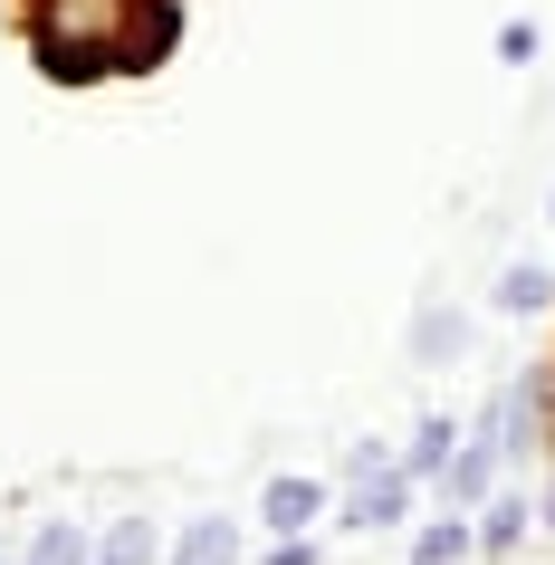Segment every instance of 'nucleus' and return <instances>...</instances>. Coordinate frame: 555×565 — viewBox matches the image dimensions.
Returning <instances> with one entry per match:
<instances>
[{"instance_id":"obj_1","label":"nucleus","mask_w":555,"mask_h":565,"mask_svg":"<svg viewBox=\"0 0 555 565\" xmlns=\"http://www.w3.org/2000/svg\"><path fill=\"white\" fill-rule=\"evenodd\" d=\"M403 518H412V470H403V460H393V470L354 479V499H345V518H335V527L374 536V527H403Z\"/></svg>"},{"instance_id":"obj_2","label":"nucleus","mask_w":555,"mask_h":565,"mask_svg":"<svg viewBox=\"0 0 555 565\" xmlns=\"http://www.w3.org/2000/svg\"><path fill=\"white\" fill-rule=\"evenodd\" d=\"M498 470H508V460H498L489 441H479V431H460V450H450V470H440V499L450 508H479L498 489Z\"/></svg>"},{"instance_id":"obj_3","label":"nucleus","mask_w":555,"mask_h":565,"mask_svg":"<svg viewBox=\"0 0 555 565\" xmlns=\"http://www.w3.org/2000/svg\"><path fill=\"white\" fill-rule=\"evenodd\" d=\"M259 518L278 536H307L325 518V479H307V470H288V479H268V499H259Z\"/></svg>"},{"instance_id":"obj_4","label":"nucleus","mask_w":555,"mask_h":565,"mask_svg":"<svg viewBox=\"0 0 555 565\" xmlns=\"http://www.w3.org/2000/svg\"><path fill=\"white\" fill-rule=\"evenodd\" d=\"M489 307H498V317H546V307H555V268L546 259H508V268H498V288H489Z\"/></svg>"},{"instance_id":"obj_5","label":"nucleus","mask_w":555,"mask_h":565,"mask_svg":"<svg viewBox=\"0 0 555 565\" xmlns=\"http://www.w3.org/2000/svg\"><path fill=\"white\" fill-rule=\"evenodd\" d=\"M469 431H479L498 460H517V450H526V384H498V393H489V413L469 422Z\"/></svg>"},{"instance_id":"obj_6","label":"nucleus","mask_w":555,"mask_h":565,"mask_svg":"<svg viewBox=\"0 0 555 565\" xmlns=\"http://www.w3.org/2000/svg\"><path fill=\"white\" fill-rule=\"evenodd\" d=\"M173 565H239V518H192L173 536Z\"/></svg>"},{"instance_id":"obj_7","label":"nucleus","mask_w":555,"mask_h":565,"mask_svg":"<svg viewBox=\"0 0 555 565\" xmlns=\"http://www.w3.org/2000/svg\"><path fill=\"white\" fill-rule=\"evenodd\" d=\"M460 345H469L460 307H421V317H412V364H440V355H460Z\"/></svg>"},{"instance_id":"obj_8","label":"nucleus","mask_w":555,"mask_h":565,"mask_svg":"<svg viewBox=\"0 0 555 565\" xmlns=\"http://www.w3.org/2000/svg\"><path fill=\"white\" fill-rule=\"evenodd\" d=\"M450 450H460V422H450V413H421V431H412V450H403V470H412V479H440V470H450Z\"/></svg>"},{"instance_id":"obj_9","label":"nucleus","mask_w":555,"mask_h":565,"mask_svg":"<svg viewBox=\"0 0 555 565\" xmlns=\"http://www.w3.org/2000/svg\"><path fill=\"white\" fill-rule=\"evenodd\" d=\"M526 518H536V508H526L517 489H489V499H479V546H489V556H508V546L526 536Z\"/></svg>"},{"instance_id":"obj_10","label":"nucleus","mask_w":555,"mask_h":565,"mask_svg":"<svg viewBox=\"0 0 555 565\" xmlns=\"http://www.w3.org/2000/svg\"><path fill=\"white\" fill-rule=\"evenodd\" d=\"M469 546H479V527H469L460 508H450V518H431V527L412 536V565H460Z\"/></svg>"},{"instance_id":"obj_11","label":"nucleus","mask_w":555,"mask_h":565,"mask_svg":"<svg viewBox=\"0 0 555 565\" xmlns=\"http://www.w3.org/2000/svg\"><path fill=\"white\" fill-rule=\"evenodd\" d=\"M30 565H96V536L77 527V518H49L39 546H30Z\"/></svg>"},{"instance_id":"obj_12","label":"nucleus","mask_w":555,"mask_h":565,"mask_svg":"<svg viewBox=\"0 0 555 565\" xmlns=\"http://www.w3.org/2000/svg\"><path fill=\"white\" fill-rule=\"evenodd\" d=\"M96 565H153V527H145V518H116L106 546H96Z\"/></svg>"},{"instance_id":"obj_13","label":"nucleus","mask_w":555,"mask_h":565,"mask_svg":"<svg viewBox=\"0 0 555 565\" xmlns=\"http://www.w3.org/2000/svg\"><path fill=\"white\" fill-rule=\"evenodd\" d=\"M546 58V30H536V20H508V30H498V67H536Z\"/></svg>"},{"instance_id":"obj_14","label":"nucleus","mask_w":555,"mask_h":565,"mask_svg":"<svg viewBox=\"0 0 555 565\" xmlns=\"http://www.w3.org/2000/svg\"><path fill=\"white\" fill-rule=\"evenodd\" d=\"M345 470H354V479H374V470H393V450H383V441H354V450H345Z\"/></svg>"},{"instance_id":"obj_15","label":"nucleus","mask_w":555,"mask_h":565,"mask_svg":"<svg viewBox=\"0 0 555 565\" xmlns=\"http://www.w3.org/2000/svg\"><path fill=\"white\" fill-rule=\"evenodd\" d=\"M268 565H317V546H307V536H278V556Z\"/></svg>"},{"instance_id":"obj_16","label":"nucleus","mask_w":555,"mask_h":565,"mask_svg":"<svg viewBox=\"0 0 555 565\" xmlns=\"http://www.w3.org/2000/svg\"><path fill=\"white\" fill-rule=\"evenodd\" d=\"M536 518H546V527H555V470H546V499H536Z\"/></svg>"},{"instance_id":"obj_17","label":"nucleus","mask_w":555,"mask_h":565,"mask_svg":"<svg viewBox=\"0 0 555 565\" xmlns=\"http://www.w3.org/2000/svg\"><path fill=\"white\" fill-rule=\"evenodd\" d=\"M546 221H555V192H546Z\"/></svg>"},{"instance_id":"obj_18","label":"nucleus","mask_w":555,"mask_h":565,"mask_svg":"<svg viewBox=\"0 0 555 565\" xmlns=\"http://www.w3.org/2000/svg\"><path fill=\"white\" fill-rule=\"evenodd\" d=\"M20 565H30V556H20Z\"/></svg>"},{"instance_id":"obj_19","label":"nucleus","mask_w":555,"mask_h":565,"mask_svg":"<svg viewBox=\"0 0 555 565\" xmlns=\"http://www.w3.org/2000/svg\"><path fill=\"white\" fill-rule=\"evenodd\" d=\"M546 450H555V441H546Z\"/></svg>"}]
</instances>
